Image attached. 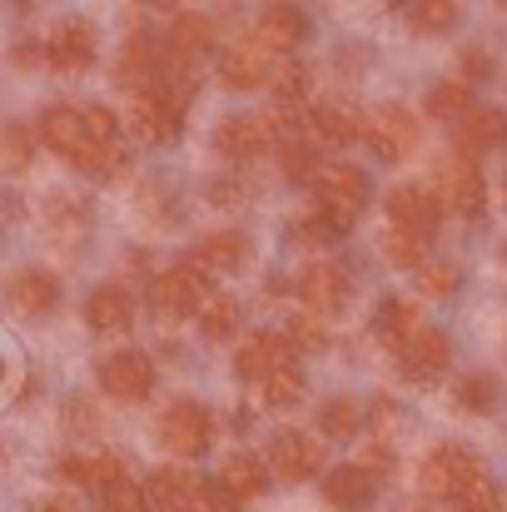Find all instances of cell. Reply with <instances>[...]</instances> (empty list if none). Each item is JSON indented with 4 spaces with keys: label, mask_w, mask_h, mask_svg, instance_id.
Wrapping results in <instances>:
<instances>
[{
    "label": "cell",
    "mask_w": 507,
    "mask_h": 512,
    "mask_svg": "<svg viewBox=\"0 0 507 512\" xmlns=\"http://www.w3.org/2000/svg\"><path fill=\"white\" fill-rule=\"evenodd\" d=\"M314 194H319V214H329L338 229H348L368 204V174L358 165H319Z\"/></svg>",
    "instance_id": "obj_2"
},
{
    "label": "cell",
    "mask_w": 507,
    "mask_h": 512,
    "mask_svg": "<svg viewBox=\"0 0 507 512\" xmlns=\"http://www.w3.org/2000/svg\"><path fill=\"white\" fill-rule=\"evenodd\" d=\"M453 289H458V269H453V264L428 259V264L418 269V294H428V299H453Z\"/></svg>",
    "instance_id": "obj_41"
},
{
    "label": "cell",
    "mask_w": 507,
    "mask_h": 512,
    "mask_svg": "<svg viewBox=\"0 0 507 512\" xmlns=\"http://www.w3.org/2000/svg\"><path fill=\"white\" fill-rule=\"evenodd\" d=\"M507 140V115L503 110H473L468 120L453 125V145H458V160H473V155H488Z\"/></svg>",
    "instance_id": "obj_22"
},
{
    "label": "cell",
    "mask_w": 507,
    "mask_h": 512,
    "mask_svg": "<svg viewBox=\"0 0 507 512\" xmlns=\"http://www.w3.org/2000/svg\"><path fill=\"white\" fill-rule=\"evenodd\" d=\"M289 234H294L304 249H324V244L338 234V224L329 219V214H319V209H314V214H299V219L289 224Z\"/></svg>",
    "instance_id": "obj_39"
},
{
    "label": "cell",
    "mask_w": 507,
    "mask_h": 512,
    "mask_svg": "<svg viewBox=\"0 0 507 512\" xmlns=\"http://www.w3.org/2000/svg\"><path fill=\"white\" fill-rule=\"evenodd\" d=\"M10 304H15L25 319H45V314L60 304V284H55V274H45V269H25V274H15V284H10Z\"/></svg>",
    "instance_id": "obj_25"
},
{
    "label": "cell",
    "mask_w": 507,
    "mask_h": 512,
    "mask_svg": "<svg viewBox=\"0 0 507 512\" xmlns=\"http://www.w3.org/2000/svg\"><path fill=\"white\" fill-rule=\"evenodd\" d=\"M363 140L373 145V155H378V160L398 165V160H408V155L418 150L423 130H418L413 110H403V105H383V110L368 120V135H363Z\"/></svg>",
    "instance_id": "obj_7"
},
{
    "label": "cell",
    "mask_w": 507,
    "mask_h": 512,
    "mask_svg": "<svg viewBox=\"0 0 507 512\" xmlns=\"http://www.w3.org/2000/svg\"><path fill=\"white\" fill-rule=\"evenodd\" d=\"M274 75V55L259 40H229L219 50V80L229 90H269Z\"/></svg>",
    "instance_id": "obj_11"
},
{
    "label": "cell",
    "mask_w": 507,
    "mask_h": 512,
    "mask_svg": "<svg viewBox=\"0 0 507 512\" xmlns=\"http://www.w3.org/2000/svg\"><path fill=\"white\" fill-rule=\"evenodd\" d=\"M453 25H458V5L453 0H423V5H413V30L438 35V30H453Z\"/></svg>",
    "instance_id": "obj_38"
},
{
    "label": "cell",
    "mask_w": 507,
    "mask_h": 512,
    "mask_svg": "<svg viewBox=\"0 0 507 512\" xmlns=\"http://www.w3.org/2000/svg\"><path fill=\"white\" fill-rule=\"evenodd\" d=\"M219 483L229 488V498H254L264 493V463L254 453H229L219 463Z\"/></svg>",
    "instance_id": "obj_30"
},
{
    "label": "cell",
    "mask_w": 507,
    "mask_h": 512,
    "mask_svg": "<svg viewBox=\"0 0 507 512\" xmlns=\"http://www.w3.org/2000/svg\"><path fill=\"white\" fill-rule=\"evenodd\" d=\"M448 363H453V343H448V334H438V329H428V324L398 353V368H403L408 383H433V378L448 373Z\"/></svg>",
    "instance_id": "obj_13"
},
{
    "label": "cell",
    "mask_w": 507,
    "mask_h": 512,
    "mask_svg": "<svg viewBox=\"0 0 507 512\" xmlns=\"http://www.w3.org/2000/svg\"><path fill=\"white\" fill-rule=\"evenodd\" d=\"M204 304H209V289H204V274H199L194 264H174V269H165V274L150 284V309H155L160 319H169V324L199 314Z\"/></svg>",
    "instance_id": "obj_3"
},
{
    "label": "cell",
    "mask_w": 507,
    "mask_h": 512,
    "mask_svg": "<svg viewBox=\"0 0 507 512\" xmlns=\"http://www.w3.org/2000/svg\"><path fill=\"white\" fill-rule=\"evenodd\" d=\"M284 368H294V348H289L284 334H254V339L239 348V373L254 378V383H269Z\"/></svg>",
    "instance_id": "obj_21"
},
{
    "label": "cell",
    "mask_w": 507,
    "mask_h": 512,
    "mask_svg": "<svg viewBox=\"0 0 507 512\" xmlns=\"http://www.w3.org/2000/svg\"><path fill=\"white\" fill-rule=\"evenodd\" d=\"M279 160H284V174H289V179H314V174H319V155H314L309 135L294 130V125H289V135L279 140Z\"/></svg>",
    "instance_id": "obj_34"
},
{
    "label": "cell",
    "mask_w": 507,
    "mask_h": 512,
    "mask_svg": "<svg viewBox=\"0 0 507 512\" xmlns=\"http://www.w3.org/2000/svg\"><path fill=\"white\" fill-rule=\"evenodd\" d=\"M418 483H423V493H428V498L463 503L468 493H478V488L488 483V473H483L478 453H468L463 443H443V448H433V453L423 458Z\"/></svg>",
    "instance_id": "obj_1"
},
{
    "label": "cell",
    "mask_w": 507,
    "mask_h": 512,
    "mask_svg": "<svg viewBox=\"0 0 507 512\" xmlns=\"http://www.w3.org/2000/svg\"><path fill=\"white\" fill-rule=\"evenodd\" d=\"M284 135H289V120H279V115H234V120L219 125L214 145H219V155H229V160H254V155H264L269 145H279Z\"/></svg>",
    "instance_id": "obj_5"
},
{
    "label": "cell",
    "mask_w": 507,
    "mask_h": 512,
    "mask_svg": "<svg viewBox=\"0 0 507 512\" xmlns=\"http://www.w3.org/2000/svg\"><path fill=\"white\" fill-rule=\"evenodd\" d=\"M458 65H463V85H483V80L493 75V55H488L483 45H468V50L458 55Z\"/></svg>",
    "instance_id": "obj_46"
},
{
    "label": "cell",
    "mask_w": 507,
    "mask_h": 512,
    "mask_svg": "<svg viewBox=\"0 0 507 512\" xmlns=\"http://www.w3.org/2000/svg\"><path fill=\"white\" fill-rule=\"evenodd\" d=\"M358 428H363V408H358L353 398L338 393V398H329V403L319 408V433H324V438H353Z\"/></svg>",
    "instance_id": "obj_35"
},
{
    "label": "cell",
    "mask_w": 507,
    "mask_h": 512,
    "mask_svg": "<svg viewBox=\"0 0 507 512\" xmlns=\"http://www.w3.org/2000/svg\"><path fill=\"white\" fill-rule=\"evenodd\" d=\"M45 219H50V229H70V224H75V229H85V224H90V214H85V209H80L75 199H60V194L50 199Z\"/></svg>",
    "instance_id": "obj_47"
},
{
    "label": "cell",
    "mask_w": 507,
    "mask_h": 512,
    "mask_svg": "<svg viewBox=\"0 0 507 512\" xmlns=\"http://www.w3.org/2000/svg\"><path fill=\"white\" fill-rule=\"evenodd\" d=\"M358 468H363V473H373V478H378V473H393V448H378V443H373V448L363 453V463H358Z\"/></svg>",
    "instance_id": "obj_48"
},
{
    "label": "cell",
    "mask_w": 507,
    "mask_h": 512,
    "mask_svg": "<svg viewBox=\"0 0 507 512\" xmlns=\"http://www.w3.org/2000/svg\"><path fill=\"white\" fill-rule=\"evenodd\" d=\"M95 373H100V388H105L115 403H140V398H150V388H155V363H150L145 353H135V348L105 353Z\"/></svg>",
    "instance_id": "obj_6"
},
{
    "label": "cell",
    "mask_w": 507,
    "mask_h": 512,
    "mask_svg": "<svg viewBox=\"0 0 507 512\" xmlns=\"http://www.w3.org/2000/svg\"><path fill=\"white\" fill-rule=\"evenodd\" d=\"M388 219H393V229H403V234L433 239L438 224H443V204H438V194H433L428 184H398V189L388 194Z\"/></svg>",
    "instance_id": "obj_9"
},
{
    "label": "cell",
    "mask_w": 507,
    "mask_h": 512,
    "mask_svg": "<svg viewBox=\"0 0 507 512\" xmlns=\"http://www.w3.org/2000/svg\"><path fill=\"white\" fill-rule=\"evenodd\" d=\"M428 115L433 120H468L473 115V85H463V80H443V85H433L428 90Z\"/></svg>",
    "instance_id": "obj_31"
},
{
    "label": "cell",
    "mask_w": 507,
    "mask_h": 512,
    "mask_svg": "<svg viewBox=\"0 0 507 512\" xmlns=\"http://www.w3.org/2000/svg\"><path fill=\"white\" fill-rule=\"evenodd\" d=\"M40 512H85V508H80L75 498H45V503H40Z\"/></svg>",
    "instance_id": "obj_49"
},
{
    "label": "cell",
    "mask_w": 507,
    "mask_h": 512,
    "mask_svg": "<svg viewBox=\"0 0 507 512\" xmlns=\"http://www.w3.org/2000/svg\"><path fill=\"white\" fill-rule=\"evenodd\" d=\"M314 135H324L329 145H353V140L368 135V120H363V110H353L343 100H329V105L314 110Z\"/></svg>",
    "instance_id": "obj_29"
},
{
    "label": "cell",
    "mask_w": 507,
    "mask_h": 512,
    "mask_svg": "<svg viewBox=\"0 0 507 512\" xmlns=\"http://www.w3.org/2000/svg\"><path fill=\"white\" fill-rule=\"evenodd\" d=\"M125 165H130V160H125V145H120V140H115V145H90V150L75 160V170L90 174V179H120Z\"/></svg>",
    "instance_id": "obj_37"
},
{
    "label": "cell",
    "mask_w": 507,
    "mask_h": 512,
    "mask_svg": "<svg viewBox=\"0 0 507 512\" xmlns=\"http://www.w3.org/2000/svg\"><path fill=\"white\" fill-rule=\"evenodd\" d=\"M160 65H165V45H155L145 30H135V35L125 40V50H120V80H125V90H130V95L155 90Z\"/></svg>",
    "instance_id": "obj_19"
},
{
    "label": "cell",
    "mask_w": 507,
    "mask_h": 512,
    "mask_svg": "<svg viewBox=\"0 0 507 512\" xmlns=\"http://www.w3.org/2000/svg\"><path fill=\"white\" fill-rule=\"evenodd\" d=\"M383 259L393 264V269H423L428 264V239H418V234H403V229H388L383 234Z\"/></svg>",
    "instance_id": "obj_36"
},
{
    "label": "cell",
    "mask_w": 507,
    "mask_h": 512,
    "mask_svg": "<svg viewBox=\"0 0 507 512\" xmlns=\"http://www.w3.org/2000/svg\"><path fill=\"white\" fill-rule=\"evenodd\" d=\"M214 45V20L209 15H174V25H169V40H165V55L169 60H184V65H194L204 50Z\"/></svg>",
    "instance_id": "obj_27"
},
{
    "label": "cell",
    "mask_w": 507,
    "mask_h": 512,
    "mask_svg": "<svg viewBox=\"0 0 507 512\" xmlns=\"http://www.w3.org/2000/svg\"><path fill=\"white\" fill-rule=\"evenodd\" d=\"M95 50H100V35L90 20H65L50 40H45V65L55 75H85L95 65Z\"/></svg>",
    "instance_id": "obj_8"
},
{
    "label": "cell",
    "mask_w": 507,
    "mask_h": 512,
    "mask_svg": "<svg viewBox=\"0 0 507 512\" xmlns=\"http://www.w3.org/2000/svg\"><path fill=\"white\" fill-rule=\"evenodd\" d=\"M160 443H165L174 458H199V453H209V443H214V423H209L204 403H194V398L169 403L165 418H160Z\"/></svg>",
    "instance_id": "obj_4"
},
{
    "label": "cell",
    "mask_w": 507,
    "mask_h": 512,
    "mask_svg": "<svg viewBox=\"0 0 507 512\" xmlns=\"http://www.w3.org/2000/svg\"><path fill=\"white\" fill-rule=\"evenodd\" d=\"M498 398H503V388H498L493 373H468V378L453 388V403H458L463 413H493Z\"/></svg>",
    "instance_id": "obj_32"
},
{
    "label": "cell",
    "mask_w": 507,
    "mask_h": 512,
    "mask_svg": "<svg viewBox=\"0 0 507 512\" xmlns=\"http://www.w3.org/2000/svg\"><path fill=\"white\" fill-rule=\"evenodd\" d=\"M60 478H70V483H80V488H95L100 498H105L110 488H120V483H130V473H125V458H115V453H90V458H65V463H60Z\"/></svg>",
    "instance_id": "obj_23"
},
{
    "label": "cell",
    "mask_w": 507,
    "mask_h": 512,
    "mask_svg": "<svg viewBox=\"0 0 507 512\" xmlns=\"http://www.w3.org/2000/svg\"><path fill=\"white\" fill-rule=\"evenodd\" d=\"M100 512H150L145 488H140V483H120V488H110V493L100 498Z\"/></svg>",
    "instance_id": "obj_45"
},
{
    "label": "cell",
    "mask_w": 507,
    "mask_h": 512,
    "mask_svg": "<svg viewBox=\"0 0 507 512\" xmlns=\"http://www.w3.org/2000/svg\"><path fill=\"white\" fill-rule=\"evenodd\" d=\"M130 130L145 145H169L179 135V110L169 105L160 90H140V95H130Z\"/></svg>",
    "instance_id": "obj_15"
},
{
    "label": "cell",
    "mask_w": 507,
    "mask_h": 512,
    "mask_svg": "<svg viewBox=\"0 0 507 512\" xmlns=\"http://www.w3.org/2000/svg\"><path fill=\"white\" fill-rule=\"evenodd\" d=\"M284 339H289L294 353H319V348L329 343V334H324V324H319L314 314H294L289 329H284Z\"/></svg>",
    "instance_id": "obj_40"
},
{
    "label": "cell",
    "mask_w": 507,
    "mask_h": 512,
    "mask_svg": "<svg viewBox=\"0 0 507 512\" xmlns=\"http://www.w3.org/2000/svg\"><path fill=\"white\" fill-rule=\"evenodd\" d=\"M199 329H204V339H229L234 329H239V299L234 294H209V304L199 309Z\"/></svg>",
    "instance_id": "obj_33"
},
{
    "label": "cell",
    "mask_w": 507,
    "mask_h": 512,
    "mask_svg": "<svg viewBox=\"0 0 507 512\" xmlns=\"http://www.w3.org/2000/svg\"><path fill=\"white\" fill-rule=\"evenodd\" d=\"M324 498H329V508H338V512H363L373 498H378V478L363 473L358 463L334 468V473L324 478Z\"/></svg>",
    "instance_id": "obj_24"
},
{
    "label": "cell",
    "mask_w": 507,
    "mask_h": 512,
    "mask_svg": "<svg viewBox=\"0 0 507 512\" xmlns=\"http://www.w3.org/2000/svg\"><path fill=\"white\" fill-rule=\"evenodd\" d=\"M304 85H309V70L289 55V60H274V75H269V90L274 95H284V100H294V95H304Z\"/></svg>",
    "instance_id": "obj_43"
},
{
    "label": "cell",
    "mask_w": 507,
    "mask_h": 512,
    "mask_svg": "<svg viewBox=\"0 0 507 512\" xmlns=\"http://www.w3.org/2000/svg\"><path fill=\"white\" fill-rule=\"evenodd\" d=\"M0 165H10V170L30 165V130L25 125H0Z\"/></svg>",
    "instance_id": "obj_44"
},
{
    "label": "cell",
    "mask_w": 507,
    "mask_h": 512,
    "mask_svg": "<svg viewBox=\"0 0 507 512\" xmlns=\"http://www.w3.org/2000/svg\"><path fill=\"white\" fill-rule=\"evenodd\" d=\"M438 204L443 209H453V214H468V219H478L483 214V204H488V189H483V174L473 160H443L438 165Z\"/></svg>",
    "instance_id": "obj_10"
},
{
    "label": "cell",
    "mask_w": 507,
    "mask_h": 512,
    "mask_svg": "<svg viewBox=\"0 0 507 512\" xmlns=\"http://www.w3.org/2000/svg\"><path fill=\"white\" fill-rule=\"evenodd\" d=\"M194 498H199V478H189V473H179V468L150 473L145 503L155 512H194Z\"/></svg>",
    "instance_id": "obj_26"
},
{
    "label": "cell",
    "mask_w": 507,
    "mask_h": 512,
    "mask_svg": "<svg viewBox=\"0 0 507 512\" xmlns=\"http://www.w3.org/2000/svg\"><path fill=\"white\" fill-rule=\"evenodd\" d=\"M418 329H423V319H418V309L408 299H383L378 314H373V334H378V343H388L393 353H403Z\"/></svg>",
    "instance_id": "obj_28"
},
{
    "label": "cell",
    "mask_w": 507,
    "mask_h": 512,
    "mask_svg": "<svg viewBox=\"0 0 507 512\" xmlns=\"http://www.w3.org/2000/svg\"><path fill=\"white\" fill-rule=\"evenodd\" d=\"M299 299H304V309L319 319V314H338L343 304H348V274L338 269V264H309L304 274H299Z\"/></svg>",
    "instance_id": "obj_17"
},
{
    "label": "cell",
    "mask_w": 507,
    "mask_h": 512,
    "mask_svg": "<svg viewBox=\"0 0 507 512\" xmlns=\"http://www.w3.org/2000/svg\"><path fill=\"white\" fill-rule=\"evenodd\" d=\"M254 40H259L269 55L289 60V55L309 40V15H304V10H294V5H269V10H259Z\"/></svg>",
    "instance_id": "obj_14"
},
{
    "label": "cell",
    "mask_w": 507,
    "mask_h": 512,
    "mask_svg": "<svg viewBox=\"0 0 507 512\" xmlns=\"http://www.w3.org/2000/svg\"><path fill=\"white\" fill-rule=\"evenodd\" d=\"M503 259H507V249H503Z\"/></svg>",
    "instance_id": "obj_50"
},
{
    "label": "cell",
    "mask_w": 507,
    "mask_h": 512,
    "mask_svg": "<svg viewBox=\"0 0 507 512\" xmlns=\"http://www.w3.org/2000/svg\"><path fill=\"white\" fill-rule=\"evenodd\" d=\"M249 264V234L244 229H214L194 244V269L204 274H234Z\"/></svg>",
    "instance_id": "obj_20"
},
{
    "label": "cell",
    "mask_w": 507,
    "mask_h": 512,
    "mask_svg": "<svg viewBox=\"0 0 507 512\" xmlns=\"http://www.w3.org/2000/svg\"><path fill=\"white\" fill-rule=\"evenodd\" d=\"M269 468H274L279 478H289V483H304V478L324 473V443H314L309 433L284 428V433H274V443H269Z\"/></svg>",
    "instance_id": "obj_12"
},
{
    "label": "cell",
    "mask_w": 507,
    "mask_h": 512,
    "mask_svg": "<svg viewBox=\"0 0 507 512\" xmlns=\"http://www.w3.org/2000/svg\"><path fill=\"white\" fill-rule=\"evenodd\" d=\"M264 398H269V408H294V403L304 398V373H299V363L284 368V373H274V378L264 383Z\"/></svg>",
    "instance_id": "obj_42"
},
{
    "label": "cell",
    "mask_w": 507,
    "mask_h": 512,
    "mask_svg": "<svg viewBox=\"0 0 507 512\" xmlns=\"http://www.w3.org/2000/svg\"><path fill=\"white\" fill-rule=\"evenodd\" d=\"M40 140L55 150V155H65L70 165L90 150V135H85V110H70V105H50V110H40Z\"/></svg>",
    "instance_id": "obj_18"
},
{
    "label": "cell",
    "mask_w": 507,
    "mask_h": 512,
    "mask_svg": "<svg viewBox=\"0 0 507 512\" xmlns=\"http://www.w3.org/2000/svg\"><path fill=\"white\" fill-rule=\"evenodd\" d=\"M85 324L95 334H130L135 329V294L125 284H100L85 299Z\"/></svg>",
    "instance_id": "obj_16"
}]
</instances>
